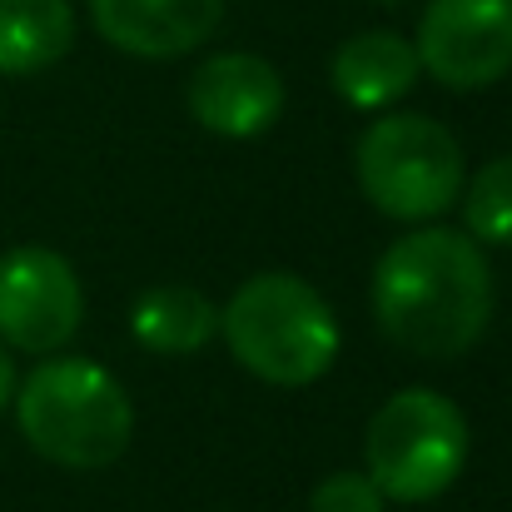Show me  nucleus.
I'll return each mask as SVG.
<instances>
[{
	"instance_id": "1",
	"label": "nucleus",
	"mask_w": 512,
	"mask_h": 512,
	"mask_svg": "<svg viewBox=\"0 0 512 512\" xmlns=\"http://www.w3.org/2000/svg\"><path fill=\"white\" fill-rule=\"evenodd\" d=\"M373 319L418 358H463L493 324V269L458 229H413L373 269Z\"/></svg>"
},
{
	"instance_id": "2",
	"label": "nucleus",
	"mask_w": 512,
	"mask_h": 512,
	"mask_svg": "<svg viewBox=\"0 0 512 512\" xmlns=\"http://www.w3.org/2000/svg\"><path fill=\"white\" fill-rule=\"evenodd\" d=\"M15 418L40 458L75 473L110 468L135 438L130 393L90 358H50L15 383Z\"/></svg>"
},
{
	"instance_id": "3",
	"label": "nucleus",
	"mask_w": 512,
	"mask_h": 512,
	"mask_svg": "<svg viewBox=\"0 0 512 512\" xmlns=\"http://www.w3.org/2000/svg\"><path fill=\"white\" fill-rule=\"evenodd\" d=\"M229 353L274 388H304L339 358V319L299 274H254L219 314Z\"/></svg>"
},
{
	"instance_id": "4",
	"label": "nucleus",
	"mask_w": 512,
	"mask_h": 512,
	"mask_svg": "<svg viewBox=\"0 0 512 512\" xmlns=\"http://www.w3.org/2000/svg\"><path fill=\"white\" fill-rule=\"evenodd\" d=\"M363 453L383 503H428L448 493L468 463V418L443 393L403 388L373 413Z\"/></svg>"
},
{
	"instance_id": "5",
	"label": "nucleus",
	"mask_w": 512,
	"mask_h": 512,
	"mask_svg": "<svg viewBox=\"0 0 512 512\" xmlns=\"http://www.w3.org/2000/svg\"><path fill=\"white\" fill-rule=\"evenodd\" d=\"M358 184L388 219H433L463 194V145L428 115H383L358 140Z\"/></svg>"
},
{
	"instance_id": "6",
	"label": "nucleus",
	"mask_w": 512,
	"mask_h": 512,
	"mask_svg": "<svg viewBox=\"0 0 512 512\" xmlns=\"http://www.w3.org/2000/svg\"><path fill=\"white\" fill-rule=\"evenodd\" d=\"M418 65L448 90H483L512 70V0H428Z\"/></svg>"
},
{
	"instance_id": "7",
	"label": "nucleus",
	"mask_w": 512,
	"mask_h": 512,
	"mask_svg": "<svg viewBox=\"0 0 512 512\" xmlns=\"http://www.w3.org/2000/svg\"><path fill=\"white\" fill-rule=\"evenodd\" d=\"M85 319V294L65 254L25 244L0 254V343L25 353H50L75 339Z\"/></svg>"
},
{
	"instance_id": "8",
	"label": "nucleus",
	"mask_w": 512,
	"mask_h": 512,
	"mask_svg": "<svg viewBox=\"0 0 512 512\" xmlns=\"http://www.w3.org/2000/svg\"><path fill=\"white\" fill-rule=\"evenodd\" d=\"M184 105L204 130L224 140H254L284 115V80L259 55H244V50L209 55L189 75Z\"/></svg>"
},
{
	"instance_id": "9",
	"label": "nucleus",
	"mask_w": 512,
	"mask_h": 512,
	"mask_svg": "<svg viewBox=\"0 0 512 512\" xmlns=\"http://www.w3.org/2000/svg\"><path fill=\"white\" fill-rule=\"evenodd\" d=\"M90 20L125 55L174 60L219 30L224 0H90Z\"/></svg>"
},
{
	"instance_id": "10",
	"label": "nucleus",
	"mask_w": 512,
	"mask_h": 512,
	"mask_svg": "<svg viewBox=\"0 0 512 512\" xmlns=\"http://www.w3.org/2000/svg\"><path fill=\"white\" fill-rule=\"evenodd\" d=\"M418 50L393 30H363L334 50V90L353 110H388L418 85Z\"/></svg>"
},
{
	"instance_id": "11",
	"label": "nucleus",
	"mask_w": 512,
	"mask_h": 512,
	"mask_svg": "<svg viewBox=\"0 0 512 512\" xmlns=\"http://www.w3.org/2000/svg\"><path fill=\"white\" fill-rule=\"evenodd\" d=\"M75 45L70 0H0V75H35Z\"/></svg>"
},
{
	"instance_id": "12",
	"label": "nucleus",
	"mask_w": 512,
	"mask_h": 512,
	"mask_svg": "<svg viewBox=\"0 0 512 512\" xmlns=\"http://www.w3.org/2000/svg\"><path fill=\"white\" fill-rule=\"evenodd\" d=\"M130 329L155 353H199L219 334V304L204 299L199 289L165 284V289H150V294L135 299Z\"/></svg>"
},
{
	"instance_id": "13",
	"label": "nucleus",
	"mask_w": 512,
	"mask_h": 512,
	"mask_svg": "<svg viewBox=\"0 0 512 512\" xmlns=\"http://www.w3.org/2000/svg\"><path fill=\"white\" fill-rule=\"evenodd\" d=\"M468 239L478 244H512V155L483 165L463 194Z\"/></svg>"
},
{
	"instance_id": "14",
	"label": "nucleus",
	"mask_w": 512,
	"mask_h": 512,
	"mask_svg": "<svg viewBox=\"0 0 512 512\" xmlns=\"http://www.w3.org/2000/svg\"><path fill=\"white\" fill-rule=\"evenodd\" d=\"M309 512H383V493L373 488L368 473H329L314 488Z\"/></svg>"
},
{
	"instance_id": "15",
	"label": "nucleus",
	"mask_w": 512,
	"mask_h": 512,
	"mask_svg": "<svg viewBox=\"0 0 512 512\" xmlns=\"http://www.w3.org/2000/svg\"><path fill=\"white\" fill-rule=\"evenodd\" d=\"M15 398V358H10V348L0 343V408Z\"/></svg>"
},
{
	"instance_id": "16",
	"label": "nucleus",
	"mask_w": 512,
	"mask_h": 512,
	"mask_svg": "<svg viewBox=\"0 0 512 512\" xmlns=\"http://www.w3.org/2000/svg\"><path fill=\"white\" fill-rule=\"evenodd\" d=\"M383 5H398V0H383Z\"/></svg>"
}]
</instances>
